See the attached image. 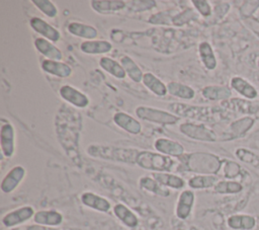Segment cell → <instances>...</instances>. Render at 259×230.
I'll return each instance as SVG.
<instances>
[{"instance_id": "1", "label": "cell", "mask_w": 259, "mask_h": 230, "mask_svg": "<svg viewBox=\"0 0 259 230\" xmlns=\"http://www.w3.org/2000/svg\"><path fill=\"white\" fill-rule=\"evenodd\" d=\"M76 111L72 112L69 108V119H65L63 110H61L56 117V132L58 134L59 141L66 151L67 155L74 161L79 159L78 153V142L79 134L81 130L82 118Z\"/></svg>"}, {"instance_id": "2", "label": "cell", "mask_w": 259, "mask_h": 230, "mask_svg": "<svg viewBox=\"0 0 259 230\" xmlns=\"http://www.w3.org/2000/svg\"><path fill=\"white\" fill-rule=\"evenodd\" d=\"M178 160L181 170L197 174L213 175L219 172L222 165V161L217 155L206 152L184 153L178 157Z\"/></svg>"}, {"instance_id": "3", "label": "cell", "mask_w": 259, "mask_h": 230, "mask_svg": "<svg viewBox=\"0 0 259 230\" xmlns=\"http://www.w3.org/2000/svg\"><path fill=\"white\" fill-rule=\"evenodd\" d=\"M140 150L138 149L103 145H91L87 148V153L92 157L128 164L137 163V156Z\"/></svg>"}, {"instance_id": "4", "label": "cell", "mask_w": 259, "mask_h": 230, "mask_svg": "<svg viewBox=\"0 0 259 230\" xmlns=\"http://www.w3.org/2000/svg\"><path fill=\"white\" fill-rule=\"evenodd\" d=\"M138 166L154 172H170L174 169L176 161L159 152L140 150L137 156Z\"/></svg>"}, {"instance_id": "5", "label": "cell", "mask_w": 259, "mask_h": 230, "mask_svg": "<svg viewBox=\"0 0 259 230\" xmlns=\"http://www.w3.org/2000/svg\"><path fill=\"white\" fill-rule=\"evenodd\" d=\"M136 114L138 118L144 121H148V122H152L160 125H174L178 123V121L180 120L178 116L172 112L159 109L156 107L145 106V105L138 106L136 108Z\"/></svg>"}, {"instance_id": "6", "label": "cell", "mask_w": 259, "mask_h": 230, "mask_svg": "<svg viewBox=\"0 0 259 230\" xmlns=\"http://www.w3.org/2000/svg\"><path fill=\"white\" fill-rule=\"evenodd\" d=\"M179 131L190 139L205 142L217 141L215 133L202 124L183 123L179 127Z\"/></svg>"}, {"instance_id": "7", "label": "cell", "mask_w": 259, "mask_h": 230, "mask_svg": "<svg viewBox=\"0 0 259 230\" xmlns=\"http://www.w3.org/2000/svg\"><path fill=\"white\" fill-rule=\"evenodd\" d=\"M35 212L32 207L30 206H23L19 207L15 210H12L5 214L2 217V224L6 228H11L15 227L17 225H20L29 219H31L34 216Z\"/></svg>"}, {"instance_id": "8", "label": "cell", "mask_w": 259, "mask_h": 230, "mask_svg": "<svg viewBox=\"0 0 259 230\" xmlns=\"http://www.w3.org/2000/svg\"><path fill=\"white\" fill-rule=\"evenodd\" d=\"M0 146L2 157L11 158L15 153V131L10 123L2 124L0 130Z\"/></svg>"}, {"instance_id": "9", "label": "cell", "mask_w": 259, "mask_h": 230, "mask_svg": "<svg viewBox=\"0 0 259 230\" xmlns=\"http://www.w3.org/2000/svg\"><path fill=\"white\" fill-rule=\"evenodd\" d=\"M26 174V170L21 165L13 166L3 177L0 188L4 194H10L16 189Z\"/></svg>"}, {"instance_id": "10", "label": "cell", "mask_w": 259, "mask_h": 230, "mask_svg": "<svg viewBox=\"0 0 259 230\" xmlns=\"http://www.w3.org/2000/svg\"><path fill=\"white\" fill-rule=\"evenodd\" d=\"M60 96L67 101L68 103L78 107V108H84L86 106H88L90 100L87 97L86 94H84L82 91L78 90L77 88L66 84L61 86L60 90H59Z\"/></svg>"}, {"instance_id": "11", "label": "cell", "mask_w": 259, "mask_h": 230, "mask_svg": "<svg viewBox=\"0 0 259 230\" xmlns=\"http://www.w3.org/2000/svg\"><path fill=\"white\" fill-rule=\"evenodd\" d=\"M29 25L35 32H37L44 39L52 43H57L61 40V32L57 28H55L53 25L48 23L46 20L39 17L30 18Z\"/></svg>"}, {"instance_id": "12", "label": "cell", "mask_w": 259, "mask_h": 230, "mask_svg": "<svg viewBox=\"0 0 259 230\" xmlns=\"http://www.w3.org/2000/svg\"><path fill=\"white\" fill-rule=\"evenodd\" d=\"M194 201H195V196L192 190L190 189L182 190L178 197L176 208H175L176 217L181 220L187 219L192 211Z\"/></svg>"}, {"instance_id": "13", "label": "cell", "mask_w": 259, "mask_h": 230, "mask_svg": "<svg viewBox=\"0 0 259 230\" xmlns=\"http://www.w3.org/2000/svg\"><path fill=\"white\" fill-rule=\"evenodd\" d=\"M154 147L157 152L170 157L178 158L185 153L184 147L179 142L168 138H158L154 143Z\"/></svg>"}, {"instance_id": "14", "label": "cell", "mask_w": 259, "mask_h": 230, "mask_svg": "<svg viewBox=\"0 0 259 230\" xmlns=\"http://www.w3.org/2000/svg\"><path fill=\"white\" fill-rule=\"evenodd\" d=\"M168 108L174 112V114L178 117H185L195 120H202V118H205L206 111L208 108L204 107H197V106H191L183 103H172L168 105Z\"/></svg>"}, {"instance_id": "15", "label": "cell", "mask_w": 259, "mask_h": 230, "mask_svg": "<svg viewBox=\"0 0 259 230\" xmlns=\"http://www.w3.org/2000/svg\"><path fill=\"white\" fill-rule=\"evenodd\" d=\"M81 202L84 206L102 213H107L111 209V204L107 199L92 191L83 193L81 195Z\"/></svg>"}, {"instance_id": "16", "label": "cell", "mask_w": 259, "mask_h": 230, "mask_svg": "<svg viewBox=\"0 0 259 230\" xmlns=\"http://www.w3.org/2000/svg\"><path fill=\"white\" fill-rule=\"evenodd\" d=\"M113 122L116 126L133 135H138L142 131V126L140 122L123 111H116L113 116Z\"/></svg>"}, {"instance_id": "17", "label": "cell", "mask_w": 259, "mask_h": 230, "mask_svg": "<svg viewBox=\"0 0 259 230\" xmlns=\"http://www.w3.org/2000/svg\"><path fill=\"white\" fill-rule=\"evenodd\" d=\"M33 44L36 51L45 56L47 59L53 61H61L63 59L62 51L57 48L52 42L44 37H36Z\"/></svg>"}, {"instance_id": "18", "label": "cell", "mask_w": 259, "mask_h": 230, "mask_svg": "<svg viewBox=\"0 0 259 230\" xmlns=\"http://www.w3.org/2000/svg\"><path fill=\"white\" fill-rule=\"evenodd\" d=\"M40 67L45 72L60 78H67L72 74V68L67 63L61 61L45 59L40 62Z\"/></svg>"}, {"instance_id": "19", "label": "cell", "mask_w": 259, "mask_h": 230, "mask_svg": "<svg viewBox=\"0 0 259 230\" xmlns=\"http://www.w3.org/2000/svg\"><path fill=\"white\" fill-rule=\"evenodd\" d=\"M63 220V215L56 210L37 211L33 216V222L40 226H59Z\"/></svg>"}, {"instance_id": "20", "label": "cell", "mask_w": 259, "mask_h": 230, "mask_svg": "<svg viewBox=\"0 0 259 230\" xmlns=\"http://www.w3.org/2000/svg\"><path fill=\"white\" fill-rule=\"evenodd\" d=\"M227 224L234 230H252L256 227V219L247 214H235L228 218Z\"/></svg>"}, {"instance_id": "21", "label": "cell", "mask_w": 259, "mask_h": 230, "mask_svg": "<svg viewBox=\"0 0 259 230\" xmlns=\"http://www.w3.org/2000/svg\"><path fill=\"white\" fill-rule=\"evenodd\" d=\"M91 8L100 14H109L123 9L126 5L121 0H92Z\"/></svg>"}, {"instance_id": "22", "label": "cell", "mask_w": 259, "mask_h": 230, "mask_svg": "<svg viewBox=\"0 0 259 230\" xmlns=\"http://www.w3.org/2000/svg\"><path fill=\"white\" fill-rule=\"evenodd\" d=\"M67 29L71 34L85 39L86 41H92L98 35V31L94 26L77 21L70 22L67 26Z\"/></svg>"}, {"instance_id": "23", "label": "cell", "mask_w": 259, "mask_h": 230, "mask_svg": "<svg viewBox=\"0 0 259 230\" xmlns=\"http://www.w3.org/2000/svg\"><path fill=\"white\" fill-rule=\"evenodd\" d=\"M80 50L83 53L90 54V55L105 54L112 50V45L108 41H102V40L84 41L80 45Z\"/></svg>"}, {"instance_id": "24", "label": "cell", "mask_w": 259, "mask_h": 230, "mask_svg": "<svg viewBox=\"0 0 259 230\" xmlns=\"http://www.w3.org/2000/svg\"><path fill=\"white\" fill-rule=\"evenodd\" d=\"M113 213L115 217L126 227L136 228L139 225V219L137 215L123 204H116L113 207Z\"/></svg>"}, {"instance_id": "25", "label": "cell", "mask_w": 259, "mask_h": 230, "mask_svg": "<svg viewBox=\"0 0 259 230\" xmlns=\"http://www.w3.org/2000/svg\"><path fill=\"white\" fill-rule=\"evenodd\" d=\"M152 177L166 187L180 189L185 185V181L182 177L170 172H153Z\"/></svg>"}, {"instance_id": "26", "label": "cell", "mask_w": 259, "mask_h": 230, "mask_svg": "<svg viewBox=\"0 0 259 230\" xmlns=\"http://www.w3.org/2000/svg\"><path fill=\"white\" fill-rule=\"evenodd\" d=\"M231 86L235 89L238 93L245 96L248 99H254L257 97L258 92L257 89L247 80L242 77L235 76L231 79Z\"/></svg>"}, {"instance_id": "27", "label": "cell", "mask_w": 259, "mask_h": 230, "mask_svg": "<svg viewBox=\"0 0 259 230\" xmlns=\"http://www.w3.org/2000/svg\"><path fill=\"white\" fill-rule=\"evenodd\" d=\"M142 82L151 92H153L158 96H164L168 92L167 85L164 84V82H162L153 73H150V72L145 73L143 76Z\"/></svg>"}, {"instance_id": "28", "label": "cell", "mask_w": 259, "mask_h": 230, "mask_svg": "<svg viewBox=\"0 0 259 230\" xmlns=\"http://www.w3.org/2000/svg\"><path fill=\"white\" fill-rule=\"evenodd\" d=\"M201 94L208 100H223L231 96L232 91L228 86L208 85L201 90Z\"/></svg>"}, {"instance_id": "29", "label": "cell", "mask_w": 259, "mask_h": 230, "mask_svg": "<svg viewBox=\"0 0 259 230\" xmlns=\"http://www.w3.org/2000/svg\"><path fill=\"white\" fill-rule=\"evenodd\" d=\"M139 184L143 189L160 197H168L170 195V190L166 186L160 184L154 177L151 176L141 177Z\"/></svg>"}, {"instance_id": "30", "label": "cell", "mask_w": 259, "mask_h": 230, "mask_svg": "<svg viewBox=\"0 0 259 230\" xmlns=\"http://www.w3.org/2000/svg\"><path fill=\"white\" fill-rule=\"evenodd\" d=\"M99 66L115 78L123 79L126 76V73L121 64L109 57H102L99 60Z\"/></svg>"}, {"instance_id": "31", "label": "cell", "mask_w": 259, "mask_h": 230, "mask_svg": "<svg viewBox=\"0 0 259 230\" xmlns=\"http://www.w3.org/2000/svg\"><path fill=\"white\" fill-rule=\"evenodd\" d=\"M198 54L202 64L206 69L213 70L217 67V59L209 43L201 42L198 46Z\"/></svg>"}, {"instance_id": "32", "label": "cell", "mask_w": 259, "mask_h": 230, "mask_svg": "<svg viewBox=\"0 0 259 230\" xmlns=\"http://www.w3.org/2000/svg\"><path fill=\"white\" fill-rule=\"evenodd\" d=\"M120 64L123 67L126 75L134 81V82H141L144 76L141 68L138 64L128 56H121L120 57Z\"/></svg>"}, {"instance_id": "33", "label": "cell", "mask_w": 259, "mask_h": 230, "mask_svg": "<svg viewBox=\"0 0 259 230\" xmlns=\"http://www.w3.org/2000/svg\"><path fill=\"white\" fill-rule=\"evenodd\" d=\"M219 181V178L215 175H207V174H197L189 178L187 184L190 188L201 189V188H209L213 187Z\"/></svg>"}, {"instance_id": "34", "label": "cell", "mask_w": 259, "mask_h": 230, "mask_svg": "<svg viewBox=\"0 0 259 230\" xmlns=\"http://www.w3.org/2000/svg\"><path fill=\"white\" fill-rule=\"evenodd\" d=\"M167 89L171 95L182 98V99L189 100V99H192L195 95V91L193 88H191L188 85L175 82V81L169 82L167 84Z\"/></svg>"}, {"instance_id": "35", "label": "cell", "mask_w": 259, "mask_h": 230, "mask_svg": "<svg viewBox=\"0 0 259 230\" xmlns=\"http://www.w3.org/2000/svg\"><path fill=\"white\" fill-rule=\"evenodd\" d=\"M243 188L242 184L238 181H232V180H219L218 183L213 186V190L217 194H237L241 191Z\"/></svg>"}, {"instance_id": "36", "label": "cell", "mask_w": 259, "mask_h": 230, "mask_svg": "<svg viewBox=\"0 0 259 230\" xmlns=\"http://www.w3.org/2000/svg\"><path fill=\"white\" fill-rule=\"evenodd\" d=\"M31 3L46 16L50 18H55L58 15L57 6L50 0H32Z\"/></svg>"}, {"instance_id": "37", "label": "cell", "mask_w": 259, "mask_h": 230, "mask_svg": "<svg viewBox=\"0 0 259 230\" xmlns=\"http://www.w3.org/2000/svg\"><path fill=\"white\" fill-rule=\"evenodd\" d=\"M236 156L243 162L251 164L252 166L259 169V156L255 153L251 152L250 150L239 148L236 150Z\"/></svg>"}, {"instance_id": "38", "label": "cell", "mask_w": 259, "mask_h": 230, "mask_svg": "<svg viewBox=\"0 0 259 230\" xmlns=\"http://www.w3.org/2000/svg\"><path fill=\"white\" fill-rule=\"evenodd\" d=\"M253 124V120L251 118H243L242 120H239L231 125V132L238 136L243 133H245Z\"/></svg>"}, {"instance_id": "39", "label": "cell", "mask_w": 259, "mask_h": 230, "mask_svg": "<svg viewBox=\"0 0 259 230\" xmlns=\"http://www.w3.org/2000/svg\"><path fill=\"white\" fill-rule=\"evenodd\" d=\"M191 3L193 4L194 8L203 16L208 17L211 14V6L209 5L208 1L205 0H192Z\"/></svg>"}, {"instance_id": "40", "label": "cell", "mask_w": 259, "mask_h": 230, "mask_svg": "<svg viewBox=\"0 0 259 230\" xmlns=\"http://www.w3.org/2000/svg\"><path fill=\"white\" fill-rule=\"evenodd\" d=\"M240 166L236 162L227 161L224 166V174L228 178H233L239 174Z\"/></svg>"}, {"instance_id": "41", "label": "cell", "mask_w": 259, "mask_h": 230, "mask_svg": "<svg viewBox=\"0 0 259 230\" xmlns=\"http://www.w3.org/2000/svg\"><path fill=\"white\" fill-rule=\"evenodd\" d=\"M192 13V11L188 10L187 12H181L179 14H177L175 17L172 18V22L175 24V25H182L183 23L187 22L188 20H190V14Z\"/></svg>"}, {"instance_id": "42", "label": "cell", "mask_w": 259, "mask_h": 230, "mask_svg": "<svg viewBox=\"0 0 259 230\" xmlns=\"http://www.w3.org/2000/svg\"><path fill=\"white\" fill-rule=\"evenodd\" d=\"M26 230H46L42 226H40V225H38V226H28V227H26Z\"/></svg>"}]
</instances>
